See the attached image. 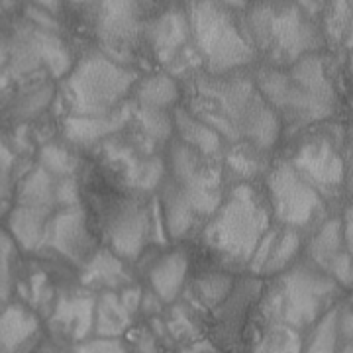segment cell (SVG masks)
<instances>
[{"label":"cell","instance_id":"cell-15","mask_svg":"<svg viewBox=\"0 0 353 353\" xmlns=\"http://www.w3.org/2000/svg\"><path fill=\"white\" fill-rule=\"evenodd\" d=\"M43 245L57 252L67 261L79 265L81 269L97 253V241L88 230L87 214L81 206L61 208L48 222Z\"/></svg>","mask_w":353,"mask_h":353},{"label":"cell","instance_id":"cell-44","mask_svg":"<svg viewBox=\"0 0 353 353\" xmlns=\"http://www.w3.org/2000/svg\"><path fill=\"white\" fill-rule=\"evenodd\" d=\"M6 63H8V39L0 36V71L6 69Z\"/></svg>","mask_w":353,"mask_h":353},{"label":"cell","instance_id":"cell-38","mask_svg":"<svg viewBox=\"0 0 353 353\" xmlns=\"http://www.w3.org/2000/svg\"><path fill=\"white\" fill-rule=\"evenodd\" d=\"M130 347L134 353H163V345L150 328L138 330Z\"/></svg>","mask_w":353,"mask_h":353},{"label":"cell","instance_id":"cell-42","mask_svg":"<svg viewBox=\"0 0 353 353\" xmlns=\"http://www.w3.org/2000/svg\"><path fill=\"white\" fill-rule=\"evenodd\" d=\"M343 155H345L347 169L353 167V120L343 130Z\"/></svg>","mask_w":353,"mask_h":353},{"label":"cell","instance_id":"cell-2","mask_svg":"<svg viewBox=\"0 0 353 353\" xmlns=\"http://www.w3.org/2000/svg\"><path fill=\"white\" fill-rule=\"evenodd\" d=\"M167 173L157 201L167 236L183 240L202 232L224 201V163L175 138L167 152Z\"/></svg>","mask_w":353,"mask_h":353},{"label":"cell","instance_id":"cell-32","mask_svg":"<svg viewBox=\"0 0 353 353\" xmlns=\"http://www.w3.org/2000/svg\"><path fill=\"white\" fill-rule=\"evenodd\" d=\"M132 118L136 120L138 130L152 141H169L175 134V126H173V116L165 110H152V108H143V106H136L132 102Z\"/></svg>","mask_w":353,"mask_h":353},{"label":"cell","instance_id":"cell-39","mask_svg":"<svg viewBox=\"0 0 353 353\" xmlns=\"http://www.w3.org/2000/svg\"><path fill=\"white\" fill-rule=\"evenodd\" d=\"M12 171H14V155L12 152L0 143V201L6 199L10 183H12Z\"/></svg>","mask_w":353,"mask_h":353},{"label":"cell","instance_id":"cell-21","mask_svg":"<svg viewBox=\"0 0 353 353\" xmlns=\"http://www.w3.org/2000/svg\"><path fill=\"white\" fill-rule=\"evenodd\" d=\"M189 275V257L183 250H171L161 255L148 271L152 292L163 304L175 303L185 289Z\"/></svg>","mask_w":353,"mask_h":353},{"label":"cell","instance_id":"cell-31","mask_svg":"<svg viewBox=\"0 0 353 353\" xmlns=\"http://www.w3.org/2000/svg\"><path fill=\"white\" fill-rule=\"evenodd\" d=\"M192 290L196 299L201 301L206 310H214L222 303H226L228 296L234 290V275L228 271L204 273L194 281Z\"/></svg>","mask_w":353,"mask_h":353},{"label":"cell","instance_id":"cell-28","mask_svg":"<svg viewBox=\"0 0 353 353\" xmlns=\"http://www.w3.org/2000/svg\"><path fill=\"white\" fill-rule=\"evenodd\" d=\"M224 173H230L240 183H253V179L267 173L269 169V155L255 150L250 143H236L228 145L224 152Z\"/></svg>","mask_w":353,"mask_h":353},{"label":"cell","instance_id":"cell-47","mask_svg":"<svg viewBox=\"0 0 353 353\" xmlns=\"http://www.w3.org/2000/svg\"><path fill=\"white\" fill-rule=\"evenodd\" d=\"M338 353H353V343H343V345H340Z\"/></svg>","mask_w":353,"mask_h":353},{"label":"cell","instance_id":"cell-1","mask_svg":"<svg viewBox=\"0 0 353 353\" xmlns=\"http://www.w3.org/2000/svg\"><path fill=\"white\" fill-rule=\"evenodd\" d=\"M187 110L214 130L228 145L250 143L269 153L283 134V122L245 71L230 75H199L190 81Z\"/></svg>","mask_w":353,"mask_h":353},{"label":"cell","instance_id":"cell-7","mask_svg":"<svg viewBox=\"0 0 353 353\" xmlns=\"http://www.w3.org/2000/svg\"><path fill=\"white\" fill-rule=\"evenodd\" d=\"M238 2H189L190 46L206 75L222 77L243 71L257 59L248 38Z\"/></svg>","mask_w":353,"mask_h":353},{"label":"cell","instance_id":"cell-10","mask_svg":"<svg viewBox=\"0 0 353 353\" xmlns=\"http://www.w3.org/2000/svg\"><path fill=\"white\" fill-rule=\"evenodd\" d=\"M285 159L330 206L345 194L347 163L343 155V134L336 138L326 130L306 132Z\"/></svg>","mask_w":353,"mask_h":353},{"label":"cell","instance_id":"cell-9","mask_svg":"<svg viewBox=\"0 0 353 353\" xmlns=\"http://www.w3.org/2000/svg\"><path fill=\"white\" fill-rule=\"evenodd\" d=\"M265 194L271 206L273 222L292 228L310 238L330 216V204L308 185L285 159H275L265 173Z\"/></svg>","mask_w":353,"mask_h":353},{"label":"cell","instance_id":"cell-16","mask_svg":"<svg viewBox=\"0 0 353 353\" xmlns=\"http://www.w3.org/2000/svg\"><path fill=\"white\" fill-rule=\"evenodd\" d=\"M94 308L97 294L92 290L63 292L50 312L51 338L67 347L90 340L94 336Z\"/></svg>","mask_w":353,"mask_h":353},{"label":"cell","instance_id":"cell-33","mask_svg":"<svg viewBox=\"0 0 353 353\" xmlns=\"http://www.w3.org/2000/svg\"><path fill=\"white\" fill-rule=\"evenodd\" d=\"M39 167L57 179H71L79 167V159L65 145L50 143L39 150Z\"/></svg>","mask_w":353,"mask_h":353},{"label":"cell","instance_id":"cell-25","mask_svg":"<svg viewBox=\"0 0 353 353\" xmlns=\"http://www.w3.org/2000/svg\"><path fill=\"white\" fill-rule=\"evenodd\" d=\"M51 212L28 208V206H14L8 216V234L26 252H36L46 241V230L50 222Z\"/></svg>","mask_w":353,"mask_h":353},{"label":"cell","instance_id":"cell-11","mask_svg":"<svg viewBox=\"0 0 353 353\" xmlns=\"http://www.w3.org/2000/svg\"><path fill=\"white\" fill-rule=\"evenodd\" d=\"M94 32L102 53L114 61H128L143 39L145 20L138 2H92Z\"/></svg>","mask_w":353,"mask_h":353},{"label":"cell","instance_id":"cell-41","mask_svg":"<svg viewBox=\"0 0 353 353\" xmlns=\"http://www.w3.org/2000/svg\"><path fill=\"white\" fill-rule=\"evenodd\" d=\"M32 353H71V347H67V345L51 338V340L39 341L38 345L32 350Z\"/></svg>","mask_w":353,"mask_h":353},{"label":"cell","instance_id":"cell-8","mask_svg":"<svg viewBox=\"0 0 353 353\" xmlns=\"http://www.w3.org/2000/svg\"><path fill=\"white\" fill-rule=\"evenodd\" d=\"M138 81V73L128 65L114 61L102 51H90L65 77V108L73 118L110 116L126 104Z\"/></svg>","mask_w":353,"mask_h":353},{"label":"cell","instance_id":"cell-29","mask_svg":"<svg viewBox=\"0 0 353 353\" xmlns=\"http://www.w3.org/2000/svg\"><path fill=\"white\" fill-rule=\"evenodd\" d=\"M252 353H303V334L285 324H263Z\"/></svg>","mask_w":353,"mask_h":353},{"label":"cell","instance_id":"cell-23","mask_svg":"<svg viewBox=\"0 0 353 353\" xmlns=\"http://www.w3.org/2000/svg\"><path fill=\"white\" fill-rule=\"evenodd\" d=\"M173 126L179 141L189 148L204 153L214 159H224L226 141L216 134L210 126H206L199 118H194L187 108H176L173 112Z\"/></svg>","mask_w":353,"mask_h":353},{"label":"cell","instance_id":"cell-36","mask_svg":"<svg viewBox=\"0 0 353 353\" xmlns=\"http://www.w3.org/2000/svg\"><path fill=\"white\" fill-rule=\"evenodd\" d=\"M51 97H53V87H50V85H43V87L28 92L24 99L18 102V114H22V116L38 114L39 110H43L50 104Z\"/></svg>","mask_w":353,"mask_h":353},{"label":"cell","instance_id":"cell-13","mask_svg":"<svg viewBox=\"0 0 353 353\" xmlns=\"http://www.w3.org/2000/svg\"><path fill=\"white\" fill-rule=\"evenodd\" d=\"M104 161L114 169L118 179L128 189L136 192H153L165 181L167 165L159 155L139 152L136 145L114 141L112 138L104 143Z\"/></svg>","mask_w":353,"mask_h":353},{"label":"cell","instance_id":"cell-20","mask_svg":"<svg viewBox=\"0 0 353 353\" xmlns=\"http://www.w3.org/2000/svg\"><path fill=\"white\" fill-rule=\"evenodd\" d=\"M132 120V102H126L110 116L102 118H73L67 116L63 122V136L69 143L79 148H92L104 143L122 132Z\"/></svg>","mask_w":353,"mask_h":353},{"label":"cell","instance_id":"cell-4","mask_svg":"<svg viewBox=\"0 0 353 353\" xmlns=\"http://www.w3.org/2000/svg\"><path fill=\"white\" fill-rule=\"evenodd\" d=\"M273 226L263 187L236 183L201 232L202 245L228 271H243Z\"/></svg>","mask_w":353,"mask_h":353},{"label":"cell","instance_id":"cell-40","mask_svg":"<svg viewBox=\"0 0 353 353\" xmlns=\"http://www.w3.org/2000/svg\"><path fill=\"white\" fill-rule=\"evenodd\" d=\"M341 218V232H343V241L345 248L353 257V201H350L343 206V212L340 214Z\"/></svg>","mask_w":353,"mask_h":353},{"label":"cell","instance_id":"cell-5","mask_svg":"<svg viewBox=\"0 0 353 353\" xmlns=\"http://www.w3.org/2000/svg\"><path fill=\"white\" fill-rule=\"evenodd\" d=\"M243 24L255 55L267 67L287 69L310 53L326 50L320 18L303 2H257L248 6Z\"/></svg>","mask_w":353,"mask_h":353},{"label":"cell","instance_id":"cell-24","mask_svg":"<svg viewBox=\"0 0 353 353\" xmlns=\"http://www.w3.org/2000/svg\"><path fill=\"white\" fill-rule=\"evenodd\" d=\"M59 183H61V179L50 175L41 167H36L34 171H30L22 179V183L18 187V194H16V204L46 210V212L53 214V212L61 210Z\"/></svg>","mask_w":353,"mask_h":353},{"label":"cell","instance_id":"cell-46","mask_svg":"<svg viewBox=\"0 0 353 353\" xmlns=\"http://www.w3.org/2000/svg\"><path fill=\"white\" fill-rule=\"evenodd\" d=\"M8 79H10V75L6 73V69H2V71H0V90L8 85Z\"/></svg>","mask_w":353,"mask_h":353},{"label":"cell","instance_id":"cell-34","mask_svg":"<svg viewBox=\"0 0 353 353\" xmlns=\"http://www.w3.org/2000/svg\"><path fill=\"white\" fill-rule=\"evenodd\" d=\"M14 261H16V243L8 232L0 230V303L2 304L12 294Z\"/></svg>","mask_w":353,"mask_h":353},{"label":"cell","instance_id":"cell-27","mask_svg":"<svg viewBox=\"0 0 353 353\" xmlns=\"http://www.w3.org/2000/svg\"><path fill=\"white\" fill-rule=\"evenodd\" d=\"M181 99V87L175 77L169 73H152L138 81L134 88V104L152 108V110H169Z\"/></svg>","mask_w":353,"mask_h":353},{"label":"cell","instance_id":"cell-49","mask_svg":"<svg viewBox=\"0 0 353 353\" xmlns=\"http://www.w3.org/2000/svg\"><path fill=\"white\" fill-rule=\"evenodd\" d=\"M2 308H4V304L0 303V312H2Z\"/></svg>","mask_w":353,"mask_h":353},{"label":"cell","instance_id":"cell-14","mask_svg":"<svg viewBox=\"0 0 353 353\" xmlns=\"http://www.w3.org/2000/svg\"><path fill=\"white\" fill-rule=\"evenodd\" d=\"M304 257L334 279L343 290H353V257L345 248L340 214L330 216L306 240Z\"/></svg>","mask_w":353,"mask_h":353},{"label":"cell","instance_id":"cell-12","mask_svg":"<svg viewBox=\"0 0 353 353\" xmlns=\"http://www.w3.org/2000/svg\"><path fill=\"white\" fill-rule=\"evenodd\" d=\"M153 236V208L145 202L126 201L118 204L106 224L108 250L124 263L138 261Z\"/></svg>","mask_w":353,"mask_h":353},{"label":"cell","instance_id":"cell-22","mask_svg":"<svg viewBox=\"0 0 353 353\" xmlns=\"http://www.w3.org/2000/svg\"><path fill=\"white\" fill-rule=\"evenodd\" d=\"M81 285L87 290H118L132 285V273L126 263L116 257L108 248H99L97 253L88 259L81 273Z\"/></svg>","mask_w":353,"mask_h":353},{"label":"cell","instance_id":"cell-45","mask_svg":"<svg viewBox=\"0 0 353 353\" xmlns=\"http://www.w3.org/2000/svg\"><path fill=\"white\" fill-rule=\"evenodd\" d=\"M345 194L350 196V201H353V167L347 169V176H345Z\"/></svg>","mask_w":353,"mask_h":353},{"label":"cell","instance_id":"cell-37","mask_svg":"<svg viewBox=\"0 0 353 353\" xmlns=\"http://www.w3.org/2000/svg\"><path fill=\"white\" fill-rule=\"evenodd\" d=\"M338 338L340 345L353 343V296H345L338 304Z\"/></svg>","mask_w":353,"mask_h":353},{"label":"cell","instance_id":"cell-17","mask_svg":"<svg viewBox=\"0 0 353 353\" xmlns=\"http://www.w3.org/2000/svg\"><path fill=\"white\" fill-rule=\"evenodd\" d=\"M143 41L150 48L155 61L173 65L181 59V53L190 51V26L185 8H167L157 18L145 22Z\"/></svg>","mask_w":353,"mask_h":353},{"label":"cell","instance_id":"cell-35","mask_svg":"<svg viewBox=\"0 0 353 353\" xmlns=\"http://www.w3.org/2000/svg\"><path fill=\"white\" fill-rule=\"evenodd\" d=\"M71 353H132L126 338H90L71 347Z\"/></svg>","mask_w":353,"mask_h":353},{"label":"cell","instance_id":"cell-6","mask_svg":"<svg viewBox=\"0 0 353 353\" xmlns=\"http://www.w3.org/2000/svg\"><path fill=\"white\" fill-rule=\"evenodd\" d=\"M343 299L345 290L334 279L310 259L301 257L285 273L271 279L257 312L263 324H285L304 334Z\"/></svg>","mask_w":353,"mask_h":353},{"label":"cell","instance_id":"cell-19","mask_svg":"<svg viewBox=\"0 0 353 353\" xmlns=\"http://www.w3.org/2000/svg\"><path fill=\"white\" fill-rule=\"evenodd\" d=\"M39 316L20 303L6 304L0 312V353H24L36 347Z\"/></svg>","mask_w":353,"mask_h":353},{"label":"cell","instance_id":"cell-3","mask_svg":"<svg viewBox=\"0 0 353 353\" xmlns=\"http://www.w3.org/2000/svg\"><path fill=\"white\" fill-rule=\"evenodd\" d=\"M255 85L279 114L283 126L308 128L336 116L340 108V83L326 51L303 57L287 69L261 65Z\"/></svg>","mask_w":353,"mask_h":353},{"label":"cell","instance_id":"cell-43","mask_svg":"<svg viewBox=\"0 0 353 353\" xmlns=\"http://www.w3.org/2000/svg\"><path fill=\"white\" fill-rule=\"evenodd\" d=\"M181 353H218V350H214L208 341H194L190 347L183 350Z\"/></svg>","mask_w":353,"mask_h":353},{"label":"cell","instance_id":"cell-48","mask_svg":"<svg viewBox=\"0 0 353 353\" xmlns=\"http://www.w3.org/2000/svg\"><path fill=\"white\" fill-rule=\"evenodd\" d=\"M350 108H352V112H353V94H352V99H350Z\"/></svg>","mask_w":353,"mask_h":353},{"label":"cell","instance_id":"cell-30","mask_svg":"<svg viewBox=\"0 0 353 353\" xmlns=\"http://www.w3.org/2000/svg\"><path fill=\"white\" fill-rule=\"evenodd\" d=\"M338 306L303 334V353H338Z\"/></svg>","mask_w":353,"mask_h":353},{"label":"cell","instance_id":"cell-18","mask_svg":"<svg viewBox=\"0 0 353 353\" xmlns=\"http://www.w3.org/2000/svg\"><path fill=\"white\" fill-rule=\"evenodd\" d=\"M306 245V236L299 230L279 226L273 222L269 232L259 243L248 271L253 275L277 277L296 263Z\"/></svg>","mask_w":353,"mask_h":353},{"label":"cell","instance_id":"cell-26","mask_svg":"<svg viewBox=\"0 0 353 353\" xmlns=\"http://www.w3.org/2000/svg\"><path fill=\"white\" fill-rule=\"evenodd\" d=\"M134 316L124 308L118 292L102 290L97 294L94 338H124L132 328Z\"/></svg>","mask_w":353,"mask_h":353}]
</instances>
